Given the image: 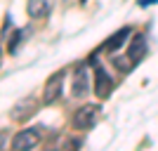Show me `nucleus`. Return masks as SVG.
Masks as SVG:
<instances>
[{"instance_id": "nucleus-10", "label": "nucleus", "mask_w": 158, "mask_h": 151, "mask_svg": "<svg viewBox=\"0 0 158 151\" xmlns=\"http://www.w3.org/2000/svg\"><path fill=\"white\" fill-rule=\"evenodd\" d=\"M24 33H26L24 28H21V31H14V33H12L14 38L10 40V52H17V47H19V45H21V40H24Z\"/></svg>"}, {"instance_id": "nucleus-8", "label": "nucleus", "mask_w": 158, "mask_h": 151, "mask_svg": "<svg viewBox=\"0 0 158 151\" xmlns=\"http://www.w3.org/2000/svg\"><path fill=\"white\" fill-rule=\"evenodd\" d=\"M33 111H35V99H33V97H28V99H24L21 104H17V106H14L12 118H17V120H26Z\"/></svg>"}, {"instance_id": "nucleus-5", "label": "nucleus", "mask_w": 158, "mask_h": 151, "mask_svg": "<svg viewBox=\"0 0 158 151\" xmlns=\"http://www.w3.org/2000/svg\"><path fill=\"white\" fill-rule=\"evenodd\" d=\"M90 90V73L85 66H78L73 71V80H71V94L73 97H85Z\"/></svg>"}, {"instance_id": "nucleus-11", "label": "nucleus", "mask_w": 158, "mask_h": 151, "mask_svg": "<svg viewBox=\"0 0 158 151\" xmlns=\"http://www.w3.org/2000/svg\"><path fill=\"white\" fill-rule=\"evenodd\" d=\"M80 2H85V0H80Z\"/></svg>"}, {"instance_id": "nucleus-4", "label": "nucleus", "mask_w": 158, "mask_h": 151, "mask_svg": "<svg viewBox=\"0 0 158 151\" xmlns=\"http://www.w3.org/2000/svg\"><path fill=\"white\" fill-rule=\"evenodd\" d=\"M40 144V130L38 128H28V130H21L17 137L12 139V146L19 151H26V149H35Z\"/></svg>"}, {"instance_id": "nucleus-2", "label": "nucleus", "mask_w": 158, "mask_h": 151, "mask_svg": "<svg viewBox=\"0 0 158 151\" xmlns=\"http://www.w3.org/2000/svg\"><path fill=\"white\" fill-rule=\"evenodd\" d=\"M113 90V78H111V73L106 71L104 66L99 64V59L94 57V92H97V97L99 99H104L109 97Z\"/></svg>"}, {"instance_id": "nucleus-3", "label": "nucleus", "mask_w": 158, "mask_h": 151, "mask_svg": "<svg viewBox=\"0 0 158 151\" xmlns=\"http://www.w3.org/2000/svg\"><path fill=\"white\" fill-rule=\"evenodd\" d=\"M97 118H99V106L85 104L73 113V125H76L78 130H90V128L97 123Z\"/></svg>"}, {"instance_id": "nucleus-6", "label": "nucleus", "mask_w": 158, "mask_h": 151, "mask_svg": "<svg viewBox=\"0 0 158 151\" xmlns=\"http://www.w3.org/2000/svg\"><path fill=\"white\" fill-rule=\"evenodd\" d=\"M61 83H64V71L54 73L52 78L47 80L45 94H43V102H45V104H54V102L61 97Z\"/></svg>"}, {"instance_id": "nucleus-9", "label": "nucleus", "mask_w": 158, "mask_h": 151, "mask_svg": "<svg viewBox=\"0 0 158 151\" xmlns=\"http://www.w3.org/2000/svg\"><path fill=\"white\" fill-rule=\"evenodd\" d=\"M130 28H120V31L118 33H116V36H113V38H109V40H106V50H109V52H116V50H118V47L120 45H123V43H125V40L127 38H130Z\"/></svg>"}, {"instance_id": "nucleus-7", "label": "nucleus", "mask_w": 158, "mask_h": 151, "mask_svg": "<svg viewBox=\"0 0 158 151\" xmlns=\"http://www.w3.org/2000/svg\"><path fill=\"white\" fill-rule=\"evenodd\" d=\"M54 7V0H28V14L33 19H43L52 12Z\"/></svg>"}, {"instance_id": "nucleus-1", "label": "nucleus", "mask_w": 158, "mask_h": 151, "mask_svg": "<svg viewBox=\"0 0 158 151\" xmlns=\"http://www.w3.org/2000/svg\"><path fill=\"white\" fill-rule=\"evenodd\" d=\"M144 54H146V38H144V36H135L132 43L127 45V50H125V57H123V59L116 57L113 64L118 66V69H123V71H127V69L137 66L139 61L144 59Z\"/></svg>"}]
</instances>
